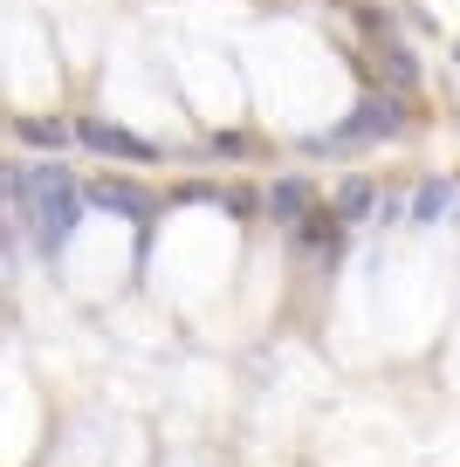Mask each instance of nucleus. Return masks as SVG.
I'll use <instances>...</instances> for the list:
<instances>
[{
  "mask_svg": "<svg viewBox=\"0 0 460 467\" xmlns=\"http://www.w3.org/2000/svg\"><path fill=\"white\" fill-rule=\"evenodd\" d=\"M21 138H28V145H48V151H62L76 138V124H62V117H28V124H21Z\"/></svg>",
  "mask_w": 460,
  "mask_h": 467,
  "instance_id": "4",
  "label": "nucleus"
},
{
  "mask_svg": "<svg viewBox=\"0 0 460 467\" xmlns=\"http://www.w3.org/2000/svg\"><path fill=\"white\" fill-rule=\"evenodd\" d=\"M288 234H296L302 254H323V262H330V254L344 248V213H337V206H309V213H302Z\"/></svg>",
  "mask_w": 460,
  "mask_h": 467,
  "instance_id": "2",
  "label": "nucleus"
},
{
  "mask_svg": "<svg viewBox=\"0 0 460 467\" xmlns=\"http://www.w3.org/2000/svg\"><path fill=\"white\" fill-rule=\"evenodd\" d=\"M76 138H83L89 151H103V159H124V165H159V145H144V138L117 131V124H103V117H76Z\"/></svg>",
  "mask_w": 460,
  "mask_h": 467,
  "instance_id": "1",
  "label": "nucleus"
},
{
  "mask_svg": "<svg viewBox=\"0 0 460 467\" xmlns=\"http://www.w3.org/2000/svg\"><path fill=\"white\" fill-rule=\"evenodd\" d=\"M371 206H378V192H371V179H350V186H344V192H337V213H344V220H364V213H371Z\"/></svg>",
  "mask_w": 460,
  "mask_h": 467,
  "instance_id": "5",
  "label": "nucleus"
},
{
  "mask_svg": "<svg viewBox=\"0 0 460 467\" xmlns=\"http://www.w3.org/2000/svg\"><path fill=\"white\" fill-rule=\"evenodd\" d=\"M309 206H317V186H309V179H275L268 186V220H282V227H296Z\"/></svg>",
  "mask_w": 460,
  "mask_h": 467,
  "instance_id": "3",
  "label": "nucleus"
},
{
  "mask_svg": "<svg viewBox=\"0 0 460 467\" xmlns=\"http://www.w3.org/2000/svg\"><path fill=\"white\" fill-rule=\"evenodd\" d=\"M89 200L117 206V213H144V192H131V186H89Z\"/></svg>",
  "mask_w": 460,
  "mask_h": 467,
  "instance_id": "6",
  "label": "nucleus"
},
{
  "mask_svg": "<svg viewBox=\"0 0 460 467\" xmlns=\"http://www.w3.org/2000/svg\"><path fill=\"white\" fill-rule=\"evenodd\" d=\"M206 151H214V159H247V151H255V138H247V131H220Z\"/></svg>",
  "mask_w": 460,
  "mask_h": 467,
  "instance_id": "7",
  "label": "nucleus"
}]
</instances>
